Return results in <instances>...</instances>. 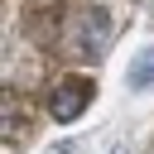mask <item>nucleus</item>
<instances>
[{
	"instance_id": "obj_1",
	"label": "nucleus",
	"mask_w": 154,
	"mask_h": 154,
	"mask_svg": "<svg viewBox=\"0 0 154 154\" xmlns=\"http://www.w3.org/2000/svg\"><path fill=\"white\" fill-rule=\"evenodd\" d=\"M111 38H116L111 10H101V5H87V10L77 14V24H72V53H77L82 63H96V58L111 48Z\"/></svg>"
},
{
	"instance_id": "obj_2",
	"label": "nucleus",
	"mask_w": 154,
	"mask_h": 154,
	"mask_svg": "<svg viewBox=\"0 0 154 154\" xmlns=\"http://www.w3.org/2000/svg\"><path fill=\"white\" fill-rule=\"evenodd\" d=\"M87 101H91V82H87V77H77V82L67 77V82L53 87V96H48V116L67 125V120H77V116L87 111Z\"/></svg>"
},
{
	"instance_id": "obj_3",
	"label": "nucleus",
	"mask_w": 154,
	"mask_h": 154,
	"mask_svg": "<svg viewBox=\"0 0 154 154\" xmlns=\"http://www.w3.org/2000/svg\"><path fill=\"white\" fill-rule=\"evenodd\" d=\"M130 87H135V91L154 87V48H144V53L135 58V67H130Z\"/></svg>"
}]
</instances>
